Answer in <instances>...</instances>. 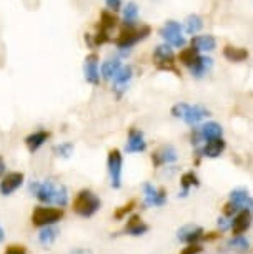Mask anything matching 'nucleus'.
Segmentation results:
<instances>
[{
  "label": "nucleus",
  "mask_w": 253,
  "mask_h": 254,
  "mask_svg": "<svg viewBox=\"0 0 253 254\" xmlns=\"http://www.w3.org/2000/svg\"><path fill=\"white\" fill-rule=\"evenodd\" d=\"M30 191L35 194V198L40 201V203L45 204H55L59 208H64L69 203V191H67V186L64 185H57L54 181L47 180V181H35V183L30 185Z\"/></svg>",
  "instance_id": "1"
},
{
  "label": "nucleus",
  "mask_w": 253,
  "mask_h": 254,
  "mask_svg": "<svg viewBox=\"0 0 253 254\" xmlns=\"http://www.w3.org/2000/svg\"><path fill=\"white\" fill-rule=\"evenodd\" d=\"M100 208H102V199L92 190H80L72 203L74 213L82 218H92Z\"/></svg>",
  "instance_id": "2"
},
{
  "label": "nucleus",
  "mask_w": 253,
  "mask_h": 254,
  "mask_svg": "<svg viewBox=\"0 0 253 254\" xmlns=\"http://www.w3.org/2000/svg\"><path fill=\"white\" fill-rule=\"evenodd\" d=\"M170 112L175 118L183 120V122L190 125V127H195V125L200 123L203 118H207L210 115L208 110L202 107V105H188L185 102L175 103Z\"/></svg>",
  "instance_id": "3"
},
{
  "label": "nucleus",
  "mask_w": 253,
  "mask_h": 254,
  "mask_svg": "<svg viewBox=\"0 0 253 254\" xmlns=\"http://www.w3.org/2000/svg\"><path fill=\"white\" fill-rule=\"evenodd\" d=\"M64 208H52V206H35L32 211L30 221L37 228L54 226L64 218Z\"/></svg>",
  "instance_id": "4"
},
{
  "label": "nucleus",
  "mask_w": 253,
  "mask_h": 254,
  "mask_svg": "<svg viewBox=\"0 0 253 254\" xmlns=\"http://www.w3.org/2000/svg\"><path fill=\"white\" fill-rule=\"evenodd\" d=\"M150 35V27L149 25H142L140 28L135 27H123L120 35L115 40V44L118 49H130L132 45H135L137 42L143 40Z\"/></svg>",
  "instance_id": "5"
},
{
  "label": "nucleus",
  "mask_w": 253,
  "mask_h": 254,
  "mask_svg": "<svg viewBox=\"0 0 253 254\" xmlns=\"http://www.w3.org/2000/svg\"><path fill=\"white\" fill-rule=\"evenodd\" d=\"M122 166H123L122 151L118 148H112L107 156V168H108V176H110V185L115 190L122 186Z\"/></svg>",
  "instance_id": "6"
},
{
  "label": "nucleus",
  "mask_w": 253,
  "mask_h": 254,
  "mask_svg": "<svg viewBox=\"0 0 253 254\" xmlns=\"http://www.w3.org/2000/svg\"><path fill=\"white\" fill-rule=\"evenodd\" d=\"M154 62L159 70L164 71H173L176 76H180L182 73L176 68V62L173 50L170 49V45H159L154 52Z\"/></svg>",
  "instance_id": "7"
},
{
  "label": "nucleus",
  "mask_w": 253,
  "mask_h": 254,
  "mask_svg": "<svg viewBox=\"0 0 253 254\" xmlns=\"http://www.w3.org/2000/svg\"><path fill=\"white\" fill-rule=\"evenodd\" d=\"M227 148V141L223 140V138H215V140H210L205 143L203 146L200 148H195V165H200V160L202 158H210V160H213V158H218L223 155V151H225Z\"/></svg>",
  "instance_id": "8"
},
{
  "label": "nucleus",
  "mask_w": 253,
  "mask_h": 254,
  "mask_svg": "<svg viewBox=\"0 0 253 254\" xmlns=\"http://www.w3.org/2000/svg\"><path fill=\"white\" fill-rule=\"evenodd\" d=\"M162 38L171 47H183L185 38L182 35V25L175 20H169L160 30Z\"/></svg>",
  "instance_id": "9"
},
{
  "label": "nucleus",
  "mask_w": 253,
  "mask_h": 254,
  "mask_svg": "<svg viewBox=\"0 0 253 254\" xmlns=\"http://www.w3.org/2000/svg\"><path fill=\"white\" fill-rule=\"evenodd\" d=\"M176 160H178V151L175 150L173 145H164L157 151L152 153V165L155 168L171 165V163H175Z\"/></svg>",
  "instance_id": "10"
},
{
  "label": "nucleus",
  "mask_w": 253,
  "mask_h": 254,
  "mask_svg": "<svg viewBox=\"0 0 253 254\" xmlns=\"http://www.w3.org/2000/svg\"><path fill=\"white\" fill-rule=\"evenodd\" d=\"M143 196H145L147 206H164L167 203V190L157 188L152 183H143Z\"/></svg>",
  "instance_id": "11"
},
{
  "label": "nucleus",
  "mask_w": 253,
  "mask_h": 254,
  "mask_svg": "<svg viewBox=\"0 0 253 254\" xmlns=\"http://www.w3.org/2000/svg\"><path fill=\"white\" fill-rule=\"evenodd\" d=\"M23 180H25V176L20 171H10V173L3 175L0 180V193L3 196L12 194L23 185Z\"/></svg>",
  "instance_id": "12"
},
{
  "label": "nucleus",
  "mask_w": 253,
  "mask_h": 254,
  "mask_svg": "<svg viewBox=\"0 0 253 254\" xmlns=\"http://www.w3.org/2000/svg\"><path fill=\"white\" fill-rule=\"evenodd\" d=\"M228 201H232L240 211H250L253 214V198L245 188H235L228 194Z\"/></svg>",
  "instance_id": "13"
},
{
  "label": "nucleus",
  "mask_w": 253,
  "mask_h": 254,
  "mask_svg": "<svg viewBox=\"0 0 253 254\" xmlns=\"http://www.w3.org/2000/svg\"><path fill=\"white\" fill-rule=\"evenodd\" d=\"M252 219H253V214L250 211H238L235 216H233L232 226H230V231L233 236H243V234L252 228Z\"/></svg>",
  "instance_id": "14"
},
{
  "label": "nucleus",
  "mask_w": 253,
  "mask_h": 254,
  "mask_svg": "<svg viewBox=\"0 0 253 254\" xmlns=\"http://www.w3.org/2000/svg\"><path fill=\"white\" fill-rule=\"evenodd\" d=\"M147 150V141L143 136V131L138 128H130L128 130L127 143H125V151L127 153H143Z\"/></svg>",
  "instance_id": "15"
},
{
  "label": "nucleus",
  "mask_w": 253,
  "mask_h": 254,
  "mask_svg": "<svg viewBox=\"0 0 253 254\" xmlns=\"http://www.w3.org/2000/svg\"><path fill=\"white\" fill-rule=\"evenodd\" d=\"M203 234H205V231L202 226H198V224H187V226H183L182 229H178L176 238H178L180 243L195 244V243L202 241Z\"/></svg>",
  "instance_id": "16"
},
{
  "label": "nucleus",
  "mask_w": 253,
  "mask_h": 254,
  "mask_svg": "<svg viewBox=\"0 0 253 254\" xmlns=\"http://www.w3.org/2000/svg\"><path fill=\"white\" fill-rule=\"evenodd\" d=\"M150 231V226L142 219L140 214H132L130 218L127 219V224L123 226V234H128V236H143Z\"/></svg>",
  "instance_id": "17"
},
{
  "label": "nucleus",
  "mask_w": 253,
  "mask_h": 254,
  "mask_svg": "<svg viewBox=\"0 0 253 254\" xmlns=\"http://www.w3.org/2000/svg\"><path fill=\"white\" fill-rule=\"evenodd\" d=\"M98 55L97 54H90L85 59V65H84V71H85V80L92 85H98L100 83V71H98Z\"/></svg>",
  "instance_id": "18"
},
{
  "label": "nucleus",
  "mask_w": 253,
  "mask_h": 254,
  "mask_svg": "<svg viewBox=\"0 0 253 254\" xmlns=\"http://www.w3.org/2000/svg\"><path fill=\"white\" fill-rule=\"evenodd\" d=\"M133 76V70L130 65H123L120 71L115 75V78H113V92L117 93V97H122L123 92L127 90L128 87V81L132 80Z\"/></svg>",
  "instance_id": "19"
},
{
  "label": "nucleus",
  "mask_w": 253,
  "mask_h": 254,
  "mask_svg": "<svg viewBox=\"0 0 253 254\" xmlns=\"http://www.w3.org/2000/svg\"><path fill=\"white\" fill-rule=\"evenodd\" d=\"M198 130V135L202 138V141H210V140H215V138H223V128L222 125L215 123V122H208V123H203L202 127L197 128Z\"/></svg>",
  "instance_id": "20"
},
{
  "label": "nucleus",
  "mask_w": 253,
  "mask_h": 254,
  "mask_svg": "<svg viewBox=\"0 0 253 254\" xmlns=\"http://www.w3.org/2000/svg\"><path fill=\"white\" fill-rule=\"evenodd\" d=\"M49 138H50V131H47V130H39V131L30 133V135L25 138L27 150L30 153H35L37 150H40V148L45 145Z\"/></svg>",
  "instance_id": "21"
},
{
  "label": "nucleus",
  "mask_w": 253,
  "mask_h": 254,
  "mask_svg": "<svg viewBox=\"0 0 253 254\" xmlns=\"http://www.w3.org/2000/svg\"><path fill=\"white\" fill-rule=\"evenodd\" d=\"M225 248H228V251L235 254H245L250 251V241L245 236H232L227 241Z\"/></svg>",
  "instance_id": "22"
},
{
  "label": "nucleus",
  "mask_w": 253,
  "mask_h": 254,
  "mask_svg": "<svg viewBox=\"0 0 253 254\" xmlns=\"http://www.w3.org/2000/svg\"><path fill=\"white\" fill-rule=\"evenodd\" d=\"M193 49H197L198 52H212L217 47V40L213 35H197L192 38V45Z\"/></svg>",
  "instance_id": "23"
},
{
  "label": "nucleus",
  "mask_w": 253,
  "mask_h": 254,
  "mask_svg": "<svg viewBox=\"0 0 253 254\" xmlns=\"http://www.w3.org/2000/svg\"><path fill=\"white\" fill-rule=\"evenodd\" d=\"M180 186H182V196H187L190 193V190L198 188L200 186V178L193 170L185 171V173L180 176Z\"/></svg>",
  "instance_id": "24"
},
{
  "label": "nucleus",
  "mask_w": 253,
  "mask_h": 254,
  "mask_svg": "<svg viewBox=\"0 0 253 254\" xmlns=\"http://www.w3.org/2000/svg\"><path fill=\"white\" fill-rule=\"evenodd\" d=\"M213 66V60L210 59V57H198V60L195 62V65L190 68V71H192L193 76H197V78H202V76H205L210 71V68Z\"/></svg>",
  "instance_id": "25"
},
{
  "label": "nucleus",
  "mask_w": 253,
  "mask_h": 254,
  "mask_svg": "<svg viewBox=\"0 0 253 254\" xmlns=\"http://www.w3.org/2000/svg\"><path fill=\"white\" fill-rule=\"evenodd\" d=\"M223 57L230 62H245L248 59V50L242 49V47H233V45H227L223 49Z\"/></svg>",
  "instance_id": "26"
},
{
  "label": "nucleus",
  "mask_w": 253,
  "mask_h": 254,
  "mask_svg": "<svg viewBox=\"0 0 253 254\" xmlns=\"http://www.w3.org/2000/svg\"><path fill=\"white\" fill-rule=\"evenodd\" d=\"M122 62L120 60H117V59H113V60H107L105 64L102 65V76L105 80H113L115 78V75L120 71L122 68Z\"/></svg>",
  "instance_id": "27"
},
{
  "label": "nucleus",
  "mask_w": 253,
  "mask_h": 254,
  "mask_svg": "<svg viewBox=\"0 0 253 254\" xmlns=\"http://www.w3.org/2000/svg\"><path fill=\"white\" fill-rule=\"evenodd\" d=\"M57 238H59V229L54 226H47L39 233V241L42 246H45V248L52 246V244L57 241Z\"/></svg>",
  "instance_id": "28"
},
{
  "label": "nucleus",
  "mask_w": 253,
  "mask_h": 254,
  "mask_svg": "<svg viewBox=\"0 0 253 254\" xmlns=\"http://www.w3.org/2000/svg\"><path fill=\"white\" fill-rule=\"evenodd\" d=\"M198 50L193 49V47H188V49H183L182 52L178 54V62L180 64H183L185 66H188V68H192L195 65V62L198 60Z\"/></svg>",
  "instance_id": "29"
},
{
  "label": "nucleus",
  "mask_w": 253,
  "mask_h": 254,
  "mask_svg": "<svg viewBox=\"0 0 253 254\" xmlns=\"http://www.w3.org/2000/svg\"><path fill=\"white\" fill-rule=\"evenodd\" d=\"M138 17V7L135 2H128L125 8H123V20H125V27H133Z\"/></svg>",
  "instance_id": "30"
},
{
  "label": "nucleus",
  "mask_w": 253,
  "mask_h": 254,
  "mask_svg": "<svg viewBox=\"0 0 253 254\" xmlns=\"http://www.w3.org/2000/svg\"><path fill=\"white\" fill-rule=\"evenodd\" d=\"M202 27H203V20L200 15H188L187 17V22H185V30H187V33L195 35L197 32L202 30Z\"/></svg>",
  "instance_id": "31"
},
{
  "label": "nucleus",
  "mask_w": 253,
  "mask_h": 254,
  "mask_svg": "<svg viewBox=\"0 0 253 254\" xmlns=\"http://www.w3.org/2000/svg\"><path fill=\"white\" fill-rule=\"evenodd\" d=\"M117 17L113 15V12H102V15H100V25L98 28L100 30H103V32H108L110 28H113L117 25Z\"/></svg>",
  "instance_id": "32"
},
{
  "label": "nucleus",
  "mask_w": 253,
  "mask_h": 254,
  "mask_svg": "<svg viewBox=\"0 0 253 254\" xmlns=\"http://www.w3.org/2000/svg\"><path fill=\"white\" fill-rule=\"evenodd\" d=\"M135 206H137V201H135V199L127 201L125 204H122L120 208H117V209H115V213H113V218H115L117 221H122V219H125V218H127V214H130L132 211L135 209Z\"/></svg>",
  "instance_id": "33"
},
{
  "label": "nucleus",
  "mask_w": 253,
  "mask_h": 254,
  "mask_svg": "<svg viewBox=\"0 0 253 254\" xmlns=\"http://www.w3.org/2000/svg\"><path fill=\"white\" fill-rule=\"evenodd\" d=\"M54 151H55V155H57V156L69 158V156L72 155V151H74V145H72L70 141L60 143V145H57V146L54 148Z\"/></svg>",
  "instance_id": "34"
},
{
  "label": "nucleus",
  "mask_w": 253,
  "mask_h": 254,
  "mask_svg": "<svg viewBox=\"0 0 253 254\" xmlns=\"http://www.w3.org/2000/svg\"><path fill=\"white\" fill-rule=\"evenodd\" d=\"M222 211H223V216H225V218L233 219V216H235V214H237L240 209H238L237 206L232 203V201H227V203L223 204V209H222Z\"/></svg>",
  "instance_id": "35"
},
{
  "label": "nucleus",
  "mask_w": 253,
  "mask_h": 254,
  "mask_svg": "<svg viewBox=\"0 0 253 254\" xmlns=\"http://www.w3.org/2000/svg\"><path fill=\"white\" fill-rule=\"evenodd\" d=\"M202 253H203V246L200 243H195V244H187L180 254H202Z\"/></svg>",
  "instance_id": "36"
},
{
  "label": "nucleus",
  "mask_w": 253,
  "mask_h": 254,
  "mask_svg": "<svg viewBox=\"0 0 253 254\" xmlns=\"http://www.w3.org/2000/svg\"><path fill=\"white\" fill-rule=\"evenodd\" d=\"M3 254H27V248L23 244H8Z\"/></svg>",
  "instance_id": "37"
},
{
  "label": "nucleus",
  "mask_w": 253,
  "mask_h": 254,
  "mask_svg": "<svg viewBox=\"0 0 253 254\" xmlns=\"http://www.w3.org/2000/svg\"><path fill=\"white\" fill-rule=\"evenodd\" d=\"M110 38H108V33L103 32V30H98L97 33L93 35V42H92V47L95 45H103L105 42H108Z\"/></svg>",
  "instance_id": "38"
},
{
  "label": "nucleus",
  "mask_w": 253,
  "mask_h": 254,
  "mask_svg": "<svg viewBox=\"0 0 253 254\" xmlns=\"http://www.w3.org/2000/svg\"><path fill=\"white\" fill-rule=\"evenodd\" d=\"M105 2H107V7L110 8L112 12L120 10V7H122V0H105Z\"/></svg>",
  "instance_id": "39"
},
{
  "label": "nucleus",
  "mask_w": 253,
  "mask_h": 254,
  "mask_svg": "<svg viewBox=\"0 0 253 254\" xmlns=\"http://www.w3.org/2000/svg\"><path fill=\"white\" fill-rule=\"evenodd\" d=\"M220 234H222V233H218V231L207 233V234H203V239H202V241H215L217 238H220Z\"/></svg>",
  "instance_id": "40"
},
{
  "label": "nucleus",
  "mask_w": 253,
  "mask_h": 254,
  "mask_svg": "<svg viewBox=\"0 0 253 254\" xmlns=\"http://www.w3.org/2000/svg\"><path fill=\"white\" fill-rule=\"evenodd\" d=\"M70 254H93V253L87 248H77V249H74Z\"/></svg>",
  "instance_id": "41"
},
{
  "label": "nucleus",
  "mask_w": 253,
  "mask_h": 254,
  "mask_svg": "<svg viewBox=\"0 0 253 254\" xmlns=\"http://www.w3.org/2000/svg\"><path fill=\"white\" fill-rule=\"evenodd\" d=\"M3 171H5V161H3V158L0 156V175H2Z\"/></svg>",
  "instance_id": "42"
},
{
  "label": "nucleus",
  "mask_w": 253,
  "mask_h": 254,
  "mask_svg": "<svg viewBox=\"0 0 253 254\" xmlns=\"http://www.w3.org/2000/svg\"><path fill=\"white\" fill-rule=\"evenodd\" d=\"M5 239V233H3V229H2V226H0V243Z\"/></svg>",
  "instance_id": "43"
},
{
  "label": "nucleus",
  "mask_w": 253,
  "mask_h": 254,
  "mask_svg": "<svg viewBox=\"0 0 253 254\" xmlns=\"http://www.w3.org/2000/svg\"><path fill=\"white\" fill-rule=\"evenodd\" d=\"M0 176H2V175H0Z\"/></svg>",
  "instance_id": "44"
}]
</instances>
